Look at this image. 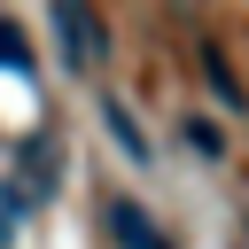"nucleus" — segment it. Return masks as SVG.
Segmentation results:
<instances>
[{
	"label": "nucleus",
	"mask_w": 249,
	"mask_h": 249,
	"mask_svg": "<svg viewBox=\"0 0 249 249\" xmlns=\"http://www.w3.org/2000/svg\"><path fill=\"white\" fill-rule=\"evenodd\" d=\"M54 31L70 39V62H86V70L101 62V23H93L86 0H54Z\"/></svg>",
	"instance_id": "1"
},
{
	"label": "nucleus",
	"mask_w": 249,
	"mask_h": 249,
	"mask_svg": "<svg viewBox=\"0 0 249 249\" xmlns=\"http://www.w3.org/2000/svg\"><path fill=\"white\" fill-rule=\"evenodd\" d=\"M109 226H117V241H124V249H163V241H156V226H148V210H140V202H124V195L109 202Z\"/></svg>",
	"instance_id": "2"
},
{
	"label": "nucleus",
	"mask_w": 249,
	"mask_h": 249,
	"mask_svg": "<svg viewBox=\"0 0 249 249\" xmlns=\"http://www.w3.org/2000/svg\"><path fill=\"white\" fill-rule=\"evenodd\" d=\"M101 117H109V132H117V148H124L132 163H148V140H140V124L124 117V101H101Z\"/></svg>",
	"instance_id": "3"
},
{
	"label": "nucleus",
	"mask_w": 249,
	"mask_h": 249,
	"mask_svg": "<svg viewBox=\"0 0 249 249\" xmlns=\"http://www.w3.org/2000/svg\"><path fill=\"white\" fill-rule=\"evenodd\" d=\"M187 148H195V156H226V140H218L210 117H187Z\"/></svg>",
	"instance_id": "4"
},
{
	"label": "nucleus",
	"mask_w": 249,
	"mask_h": 249,
	"mask_svg": "<svg viewBox=\"0 0 249 249\" xmlns=\"http://www.w3.org/2000/svg\"><path fill=\"white\" fill-rule=\"evenodd\" d=\"M0 62H8V70H31V54H23V39H16V23H0Z\"/></svg>",
	"instance_id": "5"
},
{
	"label": "nucleus",
	"mask_w": 249,
	"mask_h": 249,
	"mask_svg": "<svg viewBox=\"0 0 249 249\" xmlns=\"http://www.w3.org/2000/svg\"><path fill=\"white\" fill-rule=\"evenodd\" d=\"M0 233H16V195H0Z\"/></svg>",
	"instance_id": "6"
}]
</instances>
